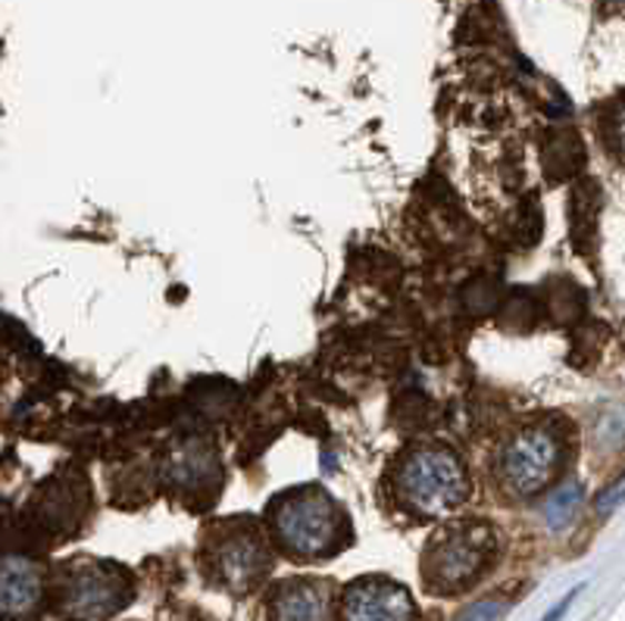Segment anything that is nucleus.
<instances>
[{"label": "nucleus", "mask_w": 625, "mask_h": 621, "mask_svg": "<svg viewBox=\"0 0 625 621\" xmlns=\"http://www.w3.org/2000/svg\"><path fill=\"white\" fill-rule=\"evenodd\" d=\"M219 478V459L204 441H181L169 450L166 481L179 493L210 491Z\"/></svg>", "instance_id": "10"}, {"label": "nucleus", "mask_w": 625, "mask_h": 621, "mask_svg": "<svg viewBox=\"0 0 625 621\" xmlns=\"http://www.w3.org/2000/svg\"><path fill=\"white\" fill-rule=\"evenodd\" d=\"M341 621H416V603L388 578H360L345 590Z\"/></svg>", "instance_id": "7"}, {"label": "nucleus", "mask_w": 625, "mask_h": 621, "mask_svg": "<svg viewBox=\"0 0 625 621\" xmlns=\"http://www.w3.org/2000/svg\"><path fill=\"white\" fill-rule=\"evenodd\" d=\"M269 621H331V590L326 581H285L269 597Z\"/></svg>", "instance_id": "9"}, {"label": "nucleus", "mask_w": 625, "mask_h": 621, "mask_svg": "<svg viewBox=\"0 0 625 621\" xmlns=\"http://www.w3.org/2000/svg\"><path fill=\"white\" fill-rule=\"evenodd\" d=\"M507 612V603L504 600H478V603L466 605L457 621H500Z\"/></svg>", "instance_id": "12"}, {"label": "nucleus", "mask_w": 625, "mask_h": 621, "mask_svg": "<svg viewBox=\"0 0 625 621\" xmlns=\"http://www.w3.org/2000/svg\"><path fill=\"white\" fill-rule=\"evenodd\" d=\"M604 3H607V7H613V10H623V7H625V0H604Z\"/></svg>", "instance_id": "16"}, {"label": "nucleus", "mask_w": 625, "mask_h": 621, "mask_svg": "<svg viewBox=\"0 0 625 621\" xmlns=\"http://www.w3.org/2000/svg\"><path fill=\"white\" fill-rule=\"evenodd\" d=\"M397 500L423 519H445L469 500L466 469L438 443H423L400 459L395 474Z\"/></svg>", "instance_id": "2"}, {"label": "nucleus", "mask_w": 625, "mask_h": 621, "mask_svg": "<svg viewBox=\"0 0 625 621\" xmlns=\"http://www.w3.org/2000/svg\"><path fill=\"white\" fill-rule=\"evenodd\" d=\"M578 590H582V588L569 590V593H566V597H563V600H559V603L554 605V609H550V612H547L542 621H559V619H563V615H566V609H569V605H573V600L578 597Z\"/></svg>", "instance_id": "15"}, {"label": "nucleus", "mask_w": 625, "mask_h": 621, "mask_svg": "<svg viewBox=\"0 0 625 621\" xmlns=\"http://www.w3.org/2000/svg\"><path fill=\"white\" fill-rule=\"evenodd\" d=\"M497 553V534L485 522H460L438 531L423 557L431 593H460L488 572Z\"/></svg>", "instance_id": "3"}, {"label": "nucleus", "mask_w": 625, "mask_h": 621, "mask_svg": "<svg viewBox=\"0 0 625 621\" xmlns=\"http://www.w3.org/2000/svg\"><path fill=\"white\" fill-rule=\"evenodd\" d=\"M623 503H625V472L619 474V478H616V481H613L609 488H604V491H601V497H597V503H594V507H597V512H601V515H609L613 509H619Z\"/></svg>", "instance_id": "14"}, {"label": "nucleus", "mask_w": 625, "mask_h": 621, "mask_svg": "<svg viewBox=\"0 0 625 621\" xmlns=\"http://www.w3.org/2000/svg\"><path fill=\"white\" fill-rule=\"evenodd\" d=\"M269 524L281 550L297 559L331 557L345 547V512L319 488L281 493L269 509Z\"/></svg>", "instance_id": "1"}, {"label": "nucleus", "mask_w": 625, "mask_h": 621, "mask_svg": "<svg viewBox=\"0 0 625 621\" xmlns=\"http://www.w3.org/2000/svg\"><path fill=\"white\" fill-rule=\"evenodd\" d=\"M132 600L129 574L107 562H76L60 584V612L69 621H107Z\"/></svg>", "instance_id": "5"}, {"label": "nucleus", "mask_w": 625, "mask_h": 621, "mask_svg": "<svg viewBox=\"0 0 625 621\" xmlns=\"http://www.w3.org/2000/svg\"><path fill=\"white\" fill-rule=\"evenodd\" d=\"M563 457H566V441L557 428L547 422L519 428L497 450V462H494L497 484L513 500H528L557 478Z\"/></svg>", "instance_id": "4"}, {"label": "nucleus", "mask_w": 625, "mask_h": 621, "mask_svg": "<svg viewBox=\"0 0 625 621\" xmlns=\"http://www.w3.org/2000/svg\"><path fill=\"white\" fill-rule=\"evenodd\" d=\"M44 600V574L22 553L0 557V619L29 621Z\"/></svg>", "instance_id": "8"}, {"label": "nucleus", "mask_w": 625, "mask_h": 621, "mask_svg": "<svg viewBox=\"0 0 625 621\" xmlns=\"http://www.w3.org/2000/svg\"><path fill=\"white\" fill-rule=\"evenodd\" d=\"M207 565L226 590L250 593L269 574L272 557L257 528L231 522L207 540Z\"/></svg>", "instance_id": "6"}, {"label": "nucleus", "mask_w": 625, "mask_h": 621, "mask_svg": "<svg viewBox=\"0 0 625 621\" xmlns=\"http://www.w3.org/2000/svg\"><path fill=\"white\" fill-rule=\"evenodd\" d=\"M607 134H609V144H613V150H616V153H619V157L625 160V98L616 100V107L609 110Z\"/></svg>", "instance_id": "13"}, {"label": "nucleus", "mask_w": 625, "mask_h": 621, "mask_svg": "<svg viewBox=\"0 0 625 621\" xmlns=\"http://www.w3.org/2000/svg\"><path fill=\"white\" fill-rule=\"evenodd\" d=\"M582 497H585V491H582V484H563L559 491L550 493V500H547V507H544V522L550 524L554 531H563L566 524L576 519L578 507H582Z\"/></svg>", "instance_id": "11"}]
</instances>
